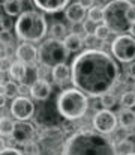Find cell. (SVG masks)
Here are the masks:
<instances>
[{"label":"cell","instance_id":"cell-1","mask_svg":"<svg viewBox=\"0 0 135 155\" xmlns=\"http://www.w3.org/2000/svg\"><path fill=\"white\" fill-rule=\"evenodd\" d=\"M71 83L92 98H101L110 94L117 84L120 71L119 65L104 50H86L74 57L71 63Z\"/></svg>","mask_w":135,"mask_h":155},{"label":"cell","instance_id":"cell-2","mask_svg":"<svg viewBox=\"0 0 135 155\" xmlns=\"http://www.w3.org/2000/svg\"><path fill=\"white\" fill-rule=\"evenodd\" d=\"M63 155H117L116 143L95 130L74 133L63 145Z\"/></svg>","mask_w":135,"mask_h":155},{"label":"cell","instance_id":"cell-3","mask_svg":"<svg viewBox=\"0 0 135 155\" xmlns=\"http://www.w3.org/2000/svg\"><path fill=\"white\" fill-rule=\"evenodd\" d=\"M47 32V18L39 11H24L15 21V33L23 42H41Z\"/></svg>","mask_w":135,"mask_h":155},{"label":"cell","instance_id":"cell-4","mask_svg":"<svg viewBox=\"0 0 135 155\" xmlns=\"http://www.w3.org/2000/svg\"><path fill=\"white\" fill-rule=\"evenodd\" d=\"M57 111L66 120H78L89 110V97L77 87L65 89L56 100Z\"/></svg>","mask_w":135,"mask_h":155},{"label":"cell","instance_id":"cell-5","mask_svg":"<svg viewBox=\"0 0 135 155\" xmlns=\"http://www.w3.org/2000/svg\"><path fill=\"white\" fill-rule=\"evenodd\" d=\"M134 5L129 0H113L104 6V24L110 27L113 33L126 35L131 29V21L128 20V12Z\"/></svg>","mask_w":135,"mask_h":155},{"label":"cell","instance_id":"cell-6","mask_svg":"<svg viewBox=\"0 0 135 155\" xmlns=\"http://www.w3.org/2000/svg\"><path fill=\"white\" fill-rule=\"evenodd\" d=\"M38 53H39L41 65L48 69H54L56 66L66 63V60L69 57V51L65 47L63 41H57L53 38L42 41L38 48Z\"/></svg>","mask_w":135,"mask_h":155},{"label":"cell","instance_id":"cell-7","mask_svg":"<svg viewBox=\"0 0 135 155\" xmlns=\"http://www.w3.org/2000/svg\"><path fill=\"white\" fill-rule=\"evenodd\" d=\"M111 56L122 63L135 62V38L131 35H119L111 42Z\"/></svg>","mask_w":135,"mask_h":155},{"label":"cell","instance_id":"cell-8","mask_svg":"<svg viewBox=\"0 0 135 155\" xmlns=\"http://www.w3.org/2000/svg\"><path fill=\"white\" fill-rule=\"evenodd\" d=\"M92 122H93L95 131H98L104 136H108V134H113L116 131V128L119 125V117L114 111L104 108V110H99L95 113Z\"/></svg>","mask_w":135,"mask_h":155},{"label":"cell","instance_id":"cell-9","mask_svg":"<svg viewBox=\"0 0 135 155\" xmlns=\"http://www.w3.org/2000/svg\"><path fill=\"white\" fill-rule=\"evenodd\" d=\"M9 111L17 122H29V119H32L35 114V104L27 97H18L11 103Z\"/></svg>","mask_w":135,"mask_h":155},{"label":"cell","instance_id":"cell-10","mask_svg":"<svg viewBox=\"0 0 135 155\" xmlns=\"http://www.w3.org/2000/svg\"><path fill=\"white\" fill-rule=\"evenodd\" d=\"M36 136V130L35 127L30 124V122H15V130L11 136V139L17 143V145H21V146H26L29 143L33 142Z\"/></svg>","mask_w":135,"mask_h":155},{"label":"cell","instance_id":"cell-11","mask_svg":"<svg viewBox=\"0 0 135 155\" xmlns=\"http://www.w3.org/2000/svg\"><path fill=\"white\" fill-rule=\"evenodd\" d=\"M15 57L18 59V62L24 63L26 66H33L36 63V60H39V53L33 44L21 42L15 50Z\"/></svg>","mask_w":135,"mask_h":155},{"label":"cell","instance_id":"cell-12","mask_svg":"<svg viewBox=\"0 0 135 155\" xmlns=\"http://www.w3.org/2000/svg\"><path fill=\"white\" fill-rule=\"evenodd\" d=\"M53 92V87L47 78H38L30 84V97L35 101H47Z\"/></svg>","mask_w":135,"mask_h":155},{"label":"cell","instance_id":"cell-13","mask_svg":"<svg viewBox=\"0 0 135 155\" xmlns=\"http://www.w3.org/2000/svg\"><path fill=\"white\" fill-rule=\"evenodd\" d=\"M65 17L71 24H83L87 17V9L83 8L80 2H75L65 9Z\"/></svg>","mask_w":135,"mask_h":155},{"label":"cell","instance_id":"cell-14","mask_svg":"<svg viewBox=\"0 0 135 155\" xmlns=\"http://www.w3.org/2000/svg\"><path fill=\"white\" fill-rule=\"evenodd\" d=\"M51 78H53V81L57 86H60V87L66 86L72 80V69H71V66H68L66 63L56 66L54 69H51Z\"/></svg>","mask_w":135,"mask_h":155},{"label":"cell","instance_id":"cell-15","mask_svg":"<svg viewBox=\"0 0 135 155\" xmlns=\"http://www.w3.org/2000/svg\"><path fill=\"white\" fill-rule=\"evenodd\" d=\"M35 6L44 12L56 14L69 6V0H33Z\"/></svg>","mask_w":135,"mask_h":155},{"label":"cell","instance_id":"cell-16","mask_svg":"<svg viewBox=\"0 0 135 155\" xmlns=\"http://www.w3.org/2000/svg\"><path fill=\"white\" fill-rule=\"evenodd\" d=\"M8 74L11 77V80L14 81H26L27 78V74H29V68L21 63V62H12L9 63V69H8Z\"/></svg>","mask_w":135,"mask_h":155},{"label":"cell","instance_id":"cell-17","mask_svg":"<svg viewBox=\"0 0 135 155\" xmlns=\"http://www.w3.org/2000/svg\"><path fill=\"white\" fill-rule=\"evenodd\" d=\"M119 117V125L122 130L129 131L135 128V111L132 108H122L117 114Z\"/></svg>","mask_w":135,"mask_h":155},{"label":"cell","instance_id":"cell-18","mask_svg":"<svg viewBox=\"0 0 135 155\" xmlns=\"http://www.w3.org/2000/svg\"><path fill=\"white\" fill-rule=\"evenodd\" d=\"M63 44H65V47L68 48L69 53H78L84 47V38H81V35L72 32L63 39Z\"/></svg>","mask_w":135,"mask_h":155},{"label":"cell","instance_id":"cell-19","mask_svg":"<svg viewBox=\"0 0 135 155\" xmlns=\"http://www.w3.org/2000/svg\"><path fill=\"white\" fill-rule=\"evenodd\" d=\"M3 9L6 15L15 17V15H21L23 14V0H6L3 2Z\"/></svg>","mask_w":135,"mask_h":155},{"label":"cell","instance_id":"cell-20","mask_svg":"<svg viewBox=\"0 0 135 155\" xmlns=\"http://www.w3.org/2000/svg\"><path fill=\"white\" fill-rule=\"evenodd\" d=\"M2 95L6 97L8 100H12V101H14L15 98L20 97V86H18L14 80L6 81L5 84H2Z\"/></svg>","mask_w":135,"mask_h":155},{"label":"cell","instance_id":"cell-21","mask_svg":"<svg viewBox=\"0 0 135 155\" xmlns=\"http://www.w3.org/2000/svg\"><path fill=\"white\" fill-rule=\"evenodd\" d=\"M66 33H68V29H66V26H65L63 23H60V21L53 23L51 27H50V36H51L53 39L62 41V39H65V38L68 36Z\"/></svg>","mask_w":135,"mask_h":155},{"label":"cell","instance_id":"cell-22","mask_svg":"<svg viewBox=\"0 0 135 155\" xmlns=\"http://www.w3.org/2000/svg\"><path fill=\"white\" fill-rule=\"evenodd\" d=\"M87 18L95 24H99L101 21L104 23V6H99V5L92 6L87 11Z\"/></svg>","mask_w":135,"mask_h":155},{"label":"cell","instance_id":"cell-23","mask_svg":"<svg viewBox=\"0 0 135 155\" xmlns=\"http://www.w3.org/2000/svg\"><path fill=\"white\" fill-rule=\"evenodd\" d=\"M14 130H15V122L8 116H2V136L3 137H11Z\"/></svg>","mask_w":135,"mask_h":155},{"label":"cell","instance_id":"cell-24","mask_svg":"<svg viewBox=\"0 0 135 155\" xmlns=\"http://www.w3.org/2000/svg\"><path fill=\"white\" fill-rule=\"evenodd\" d=\"M111 30H110V27L108 26H105L104 23L102 24H98L96 26V29H95V36L99 39V41H102V42H105L107 39H110V36H111Z\"/></svg>","mask_w":135,"mask_h":155},{"label":"cell","instance_id":"cell-25","mask_svg":"<svg viewBox=\"0 0 135 155\" xmlns=\"http://www.w3.org/2000/svg\"><path fill=\"white\" fill-rule=\"evenodd\" d=\"M120 104H122L123 108H134L135 107V92L132 89L123 92V95L120 97Z\"/></svg>","mask_w":135,"mask_h":155},{"label":"cell","instance_id":"cell-26","mask_svg":"<svg viewBox=\"0 0 135 155\" xmlns=\"http://www.w3.org/2000/svg\"><path fill=\"white\" fill-rule=\"evenodd\" d=\"M116 151H117V154H123V155H128L131 154V152H134V145H132V142H129V140H122V142H119V145H116Z\"/></svg>","mask_w":135,"mask_h":155},{"label":"cell","instance_id":"cell-27","mask_svg":"<svg viewBox=\"0 0 135 155\" xmlns=\"http://www.w3.org/2000/svg\"><path fill=\"white\" fill-rule=\"evenodd\" d=\"M117 103V98H116V95L113 94V92H110V94H105L104 97H101V105L104 107V108H107V110H111L114 105Z\"/></svg>","mask_w":135,"mask_h":155},{"label":"cell","instance_id":"cell-28","mask_svg":"<svg viewBox=\"0 0 135 155\" xmlns=\"http://www.w3.org/2000/svg\"><path fill=\"white\" fill-rule=\"evenodd\" d=\"M2 45L9 47L14 44V35L11 33V30H2Z\"/></svg>","mask_w":135,"mask_h":155},{"label":"cell","instance_id":"cell-29","mask_svg":"<svg viewBox=\"0 0 135 155\" xmlns=\"http://www.w3.org/2000/svg\"><path fill=\"white\" fill-rule=\"evenodd\" d=\"M99 42H101V41H99L93 33H90V35H86V36H84V45L90 47L92 50H96V47H98Z\"/></svg>","mask_w":135,"mask_h":155},{"label":"cell","instance_id":"cell-30","mask_svg":"<svg viewBox=\"0 0 135 155\" xmlns=\"http://www.w3.org/2000/svg\"><path fill=\"white\" fill-rule=\"evenodd\" d=\"M96 26H98V24H95L93 21H90L89 18H87V20H86V21L81 24V29L86 32V35H90V33H95V29H96Z\"/></svg>","mask_w":135,"mask_h":155},{"label":"cell","instance_id":"cell-31","mask_svg":"<svg viewBox=\"0 0 135 155\" xmlns=\"http://www.w3.org/2000/svg\"><path fill=\"white\" fill-rule=\"evenodd\" d=\"M2 155H26L23 151L17 149V148H9V146H3Z\"/></svg>","mask_w":135,"mask_h":155},{"label":"cell","instance_id":"cell-32","mask_svg":"<svg viewBox=\"0 0 135 155\" xmlns=\"http://www.w3.org/2000/svg\"><path fill=\"white\" fill-rule=\"evenodd\" d=\"M27 95H30V86L26 83H21L20 84V97H27Z\"/></svg>","mask_w":135,"mask_h":155},{"label":"cell","instance_id":"cell-33","mask_svg":"<svg viewBox=\"0 0 135 155\" xmlns=\"http://www.w3.org/2000/svg\"><path fill=\"white\" fill-rule=\"evenodd\" d=\"M80 5L89 11L92 6H95V0H80Z\"/></svg>","mask_w":135,"mask_h":155},{"label":"cell","instance_id":"cell-34","mask_svg":"<svg viewBox=\"0 0 135 155\" xmlns=\"http://www.w3.org/2000/svg\"><path fill=\"white\" fill-rule=\"evenodd\" d=\"M128 75L135 81V62H132V63L129 65V68H128Z\"/></svg>","mask_w":135,"mask_h":155},{"label":"cell","instance_id":"cell-35","mask_svg":"<svg viewBox=\"0 0 135 155\" xmlns=\"http://www.w3.org/2000/svg\"><path fill=\"white\" fill-rule=\"evenodd\" d=\"M128 20H129L131 23H135V5L129 9V12H128Z\"/></svg>","mask_w":135,"mask_h":155},{"label":"cell","instance_id":"cell-36","mask_svg":"<svg viewBox=\"0 0 135 155\" xmlns=\"http://www.w3.org/2000/svg\"><path fill=\"white\" fill-rule=\"evenodd\" d=\"M129 35L135 38V23H132V24H131V29H129Z\"/></svg>","mask_w":135,"mask_h":155},{"label":"cell","instance_id":"cell-37","mask_svg":"<svg viewBox=\"0 0 135 155\" xmlns=\"http://www.w3.org/2000/svg\"><path fill=\"white\" fill-rule=\"evenodd\" d=\"M132 91H134V92H135V81H134V83H132Z\"/></svg>","mask_w":135,"mask_h":155},{"label":"cell","instance_id":"cell-38","mask_svg":"<svg viewBox=\"0 0 135 155\" xmlns=\"http://www.w3.org/2000/svg\"><path fill=\"white\" fill-rule=\"evenodd\" d=\"M129 2H131V3H132V5H135V0H129Z\"/></svg>","mask_w":135,"mask_h":155},{"label":"cell","instance_id":"cell-39","mask_svg":"<svg viewBox=\"0 0 135 155\" xmlns=\"http://www.w3.org/2000/svg\"><path fill=\"white\" fill-rule=\"evenodd\" d=\"M128 155H135V152H131V154H128Z\"/></svg>","mask_w":135,"mask_h":155},{"label":"cell","instance_id":"cell-40","mask_svg":"<svg viewBox=\"0 0 135 155\" xmlns=\"http://www.w3.org/2000/svg\"><path fill=\"white\" fill-rule=\"evenodd\" d=\"M108 2H113V0H108Z\"/></svg>","mask_w":135,"mask_h":155}]
</instances>
